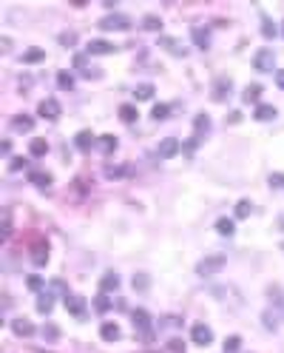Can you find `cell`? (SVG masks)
Instances as JSON below:
<instances>
[{"label": "cell", "instance_id": "1", "mask_svg": "<svg viewBox=\"0 0 284 353\" xmlns=\"http://www.w3.org/2000/svg\"><path fill=\"white\" fill-rule=\"evenodd\" d=\"M225 262H227V259H225L222 253H210V256H205L199 265H196V273H199V276H213V273H219V270L225 268Z\"/></svg>", "mask_w": 284, "mask_h": 353}, {"label": "cell", "instance_id": "2", "mask_svg": "<svg viewBox=\"0 0 284 353\" xmlns=\"http://www.w3.org/2000/svg\"><path fill=\"white\" fill-rule=\"evenodd\" d=\"M100 29H105V32H111V29H117V32H128L131 29V17L125 15H108L100 20Z\"/></svg>", "mask_w": 284, "mask_h": 353}, {"label": "cell", "instance_id": "3", "mask_svg": "<svg viewBox=\"0 0 284 353\" xmlns=\"http://www.w3.org/2000/svg\"><path fill=\"white\" fill-rule=\"evenodd\" d=\"M273 66H276L273 49H259L253 54V68H256V71H273Z\"/></svg>", "mask_w": 284, "mask_h": 353}, {"label": "cell", "instance_id": "4", "mask_svg": "<svg viewBox=\"0 0 284 353\" xmlns=\"http://www.w3.org/2000/svg\"><path fill=\"white\" fill-rule=\"evenodd\" d=\"M179 148H182V145H179L176 137H165V140L159 143V148H156V157H159V160H170V157L179 154Z\"/></svg>", "mask_w": 284, "mask_h": 353}, {"label": "cell", "instance_id": "5", "mask_svg": "<svg viewBox=\"0 0 284 353\" xmlns=\"http://www.w3.org/2000/svg\"><path fill=\"white\" fill-rule=\"evenodd\" d=\"M131 319H134V328H136V331H139L145 339H151V316H148V311L136 308L134 313H131Z\"/></svg>", "mask_w": 284, "mask_h": 353}, {"label": "cell", "instance_id": "6", "mask_svg": "<svg viewBox=\"0 0 284 353\" xmlns=\"http://www.w3.org/2000/svg\"><path fill=\"white\" fill-rule=\"evenodd\" d=\"M37 111H40V117L46 120H57L60 114H63V108H60V103L54 100V97H46V100L37 105Z\"/></svg>", "mask_w": 284, "mask_h": 353}, {"label": "cell", "instance_id": "7", "mask_svg": "<svg viewBox=\"0 0 284 353\" xmlns=\"http://www.w3.org/2000/svg\"><path fill=\"white\" fill-rule=\"evenodd\" d=\"M230 91H233V80L230 77H216V83H213V100L216 103L227 100Z\"/></svg>", "mask_w": 284, "mask_h": 353}, {"label": "cell", "instance_id": "8", "mask_svg": "<svg viewBox=\"0 0 284 353\" xmlns=\"http://www.w3.org/2000/svg\"><path fill=\"white\" fill-rule=\"evenodd\" d=\"M190 339H193V342H196V345H202V348H205V345H210V342H213V331H210V328H208V325H193V328H190Z\"/></svg>", "mask_w": 284, "mask_h": 353}, {"label": "cell", "instance_id": "9", "mask_svg": "<svg viewBox=\"0 0 284 353\" xmlns=\"http://www.w3.org/2000/svg\"><path fill=\"white\" fill-rule=\"evenodd\" d=\"M66 308H68V313H74L77 319H85V299L83 296H68L66 293Z\"/></svg>", "mask_w": 284, "mask_h": 353}, {"label": "cell", "instance_id": "10", "mask_svg": "<svg viewBox=\"0 0 284 353\" xmlns=\"http://www.w3.org/2000/svg\"><path fill=\"white\" fill-rule=\"evenodd\" d=\"M32 262L37 268H43V265L49 262V245H46V242H37L32 248Z\"/></svg>", "mask_w": 284, "mask_h": 353}, {"label": "cell", "instance_id": "11", "mask_svg": "<svg viewBox=\"0 0 284 353\" xmlns=\"http://www.w3.org/2000/svg\"><path fill=\"white\" fill-rule=\"evenodd\" d=\"M114 49H117V46H114V43H108V40H91V43L85 46L88 54H111Z\"/></svg>", "mask_w": 284, "mask_h": 353}, {"label": "cell", "instance_id": "12", "mask_svg": "<svg viewBox=\"0 0 284 353\" xmlns=\"http://www.w3.org/2000/svg\"><path fill=\"white\" fill-rule=\"evenodd\" d=\"M276 114H279V111H276V105H270V103H259V105H256V114H253V117H256V120H262V123H267V120H273Z\"/></svg>", "mask_w": 284, "mask_h": 353}, {"label": "cell", "instance_id": "13", "mask_svg": "<svg viewBox=\"0 0 284 353\" xmlns=\"http://www.w3.org/2000/svg\"><path fill=\"white\" fill-rule=\"evenodd\" d=\"M29 183L37 188H49L51 185V174L49 171H29Z\"/></svg>", "mask_w": 284, "mask_h": 353}, {"label": "cell", "instance_id": "14", "mask_svg": "<svg viewBox=\"0 0 284 353\" xmlns=\"http://www.w3.org/2000/svg\"><path fill=\"white\" fill-rule=\"evenodd\" d=\"M94 143H97V137L91 134V131H80V134L74 137V145H77L80 151H88V148H91Z\"/></svg>", "mask_w": 284, "mask_h": 353}, {"label": "cell", "instance_id": "15", "mask_svg": "<svg viewBox=\"0 0 284 353\" xmlns=\"http://www.w3.org/2000/svg\"><path fill=\"white\" fill-rule=\"evenodd\" d=\"M12 331L17 336H32L34 333V325L29 319H12Z\"/></svg>", "mask_w": 284, "mask_h": 353}, {"label": "cell", "instance_id": "16", "mask_svg": "<svg viewBox=\"0 0 284 353\" xmlns=\"http://www.w3.org/2000/svg\"><path fill=\"white\" fill-rule=\"evenodd\" d=\"M100 336L105 339V342H117L119 339V325L117 322H105V325L100 328Z\"/></svg>", "mask_w": 284, "mask_h": 353}, {"label": "cell", "instance_id": "17", "mask_svg": "<svg viewBox=\"0 0 284 353\" xmlns=\"http://www.w3.org/2000/svg\"><path fill=\"white\" fill-rule=\"evenodd\" d=\"M119 288V276L117 273H105L100 279V293H111V291H117Z\"/></svg>", "mask_w": 284, "mask_h": 353}, {"label": "cell", "instance_id": "18", "mask_svg": "<svg viewBox=\"0 0 284 353\" xmlns=\"http://www.w3.org/2000/svg\"><path fill=\"white\" fill-rule=\"evenodd\" d=\"M97 145H100L102 154L117 151V137H114V134H102V137H97Z\"/></svg>", "mask_w": 284, "mask_h": 353}, {"label": "cell", "instance_id": "19", "mask_svg": "<svg viewBox=\"0 0 284 353\" xmlns=\"http://www.w3.org/2000/svg\"><path fill=\"white\" fill-rule=\"evenodd\" d=\"M136 117H139L136 105H131V103H122V105H119V120H122V123H134Z\"/></svg>", "mask_w": 284, "mask_h": 353}, {"label": "cell", "instance_id": "20", "mask_svg": "<svg viewBox=\"0 0 284 353\" xmlns=\"http://www.w3.org/2000/svg\"><path fill=\"white\" fill-rule=\"evenodd\" d=\"M46 151H49V143H46L43 137H37V140L29 143V154H32V157H46Z\"/></svg>", "mask_w": 284, "mask_h": 353}, {"label": "cell", "instance_id": "21", "mask_svg": "<svg viewBox=\"0 0 284 353\" xmlns=\"http://www.w3.org/2000/svg\"><path fill=\"white\" fill-rule=\"evenodd\" d=\"M190 34H193V43H196L199 49H208V46H210V34L205 32V29L193 26V29H190Z\"/></svg>", "mask_w": 284, "mask_h": 353}, {"label": "cell", "instance_id": "22", "mask_svg": "<svg viewBox=\"0 0 284 353\" xmlns=\"http://www.w3.org/2000/svg\"><path fill=\"white\" fill-rule=\"evenodd\" d=\"M159 46H162L165 51H170V54H185V49L179 46L176 37H159Z\"/></svg>", "mask_w": 284, "mask_h": 353}, {"label": "cell", "instance_id": "23", "mask_svg": "<svg viewBox=\"0 0 284 353\" xmlns=\"http://www.w3.org/2000/svg\"><path fill=\"white\" fill-rule=\"evenodd\" d=\"M216 231H219L222 236H233V231H236V222H233V219H227V217H222V219L216 222Z\"/></svg>", "mask_w": 284, "mask_h": 353}, {"label": "cell", "instance_id": "24", "mask_svg": "<svg viewBox=\"0 0 284 353\" xmlns=\"http://www.w3.org/2000/svg\"><path fill=\"white\" fill-rule=\"evenodd\" d=\"M259 97H262V85L259 83H253L245 88V94H242V100L245 103H259Z\"/></svg>", "mask_w": 284, "mask_h": 353}, {"label": "cell", "instance_id": "25", "mask_svg": "<svg viewBox=\"0 0 284 353\" xmlns=\"http://www.w3.org/2000/svg\"><path fill=\"white\" fill-rule=\"evenodd\" d=\"M153 91H156V88H153L151 83H139V85H136V91H134V97H136V100H151V97H153Z\"/></svg>", "mask_w": 284, "mask_h": 353}, {"label": "cell", "instance_id": "26", "mask_svg": "<svg viewBox=\"0 0 284 353\" xmlns=\"http://www.w3.org/2000/svg\"><path fill=\"white\" fill-rule=\"evenodd\" d=\"M15 131H32L34 128V120L32 117H26V114H20V117H15Z\"/></svg>", "mask_w": 284, "mask_h": 353}, {"label": "cell", "instance_id": "27", "mask_svg": "<svg viewBox=\"0 0 284 353\" xmlns=\"http://www.w3.org/2000/svg\"><path fill=\"white\" fill-rule=\"evenodd\" d=\"M142 29H148V32H159L162 29V20L156 15H145L142 17Z\"/></svg>", "mask_w": 284, "mask_h": 353}, {"label": "cell", "instance_id": "28", "mask_svg": "<svg viewBox=\"0 0 284 353\" xmlns=\"http://www.w3.org/2000/svg\"><path fill=\"white\" fill-rule=\"evenodd\" d=\"M51 308H54L51 293H40V299H37V311H40V313H51Z\"/></svg>", "mask_w": 284, "mask_h": 353}, {"label": "cell", "instance_id": "29", "mask_svg": "<svg viewBox=\"0 0 284 353\" xmlns=\"http://www.w3.org/2000/svg\"><path fill=\"white\" fill-rule=\"evenodd\" d=\"M43 57H46V51L43 49H29L26 54H23V63H40Z\"/></svg>", "mask_w": 284, "mask_h": 353}, {"label": "cell", "instance_id": "30", "mask_svg": "<svg viewBox=\"0 0 284 353\" xmlns=\"http://www.w3.org/2000/svg\"><path fill=\"white\" fill-rule=\"evenodd\" d=\"M57 83H60L63 91H71V88H74V77H71L68 71H60V74H57Z\"/></svg>", "mask_w": 284, "mask_h": 353}, {"label": "cell", "instance_id": "31", "mask_svg": "<svg viewBox=\"0 0 284 353\" xmlns=\"http://www.w3.org/2000/svg\"><path fill=\"white\" fill-rule=\"evenodd\" d=\"M9 234H12V211L6 208V211H3V228H0V236L9 239Z\"/></svg>", "mask_w": 284, "mask_h": 353}, {"label": "cell", "instance_id": "32", "mask_svg": "<svg viewBox=\"0 0 284 353\" xmlns=\"http://www.w3.org/2000/svg\"><path fill=\"white\" fill-rule=\"evenodd\" d=\"M250 208H253V205L247 200H239V202H236V217H239V219L250 217Z\"/></svg>", "mask_w": 284, "mask_h": 353}, {"label": "cell", "instance_id": "33", "mask_svg": "<svg viewBox=\"0 0 284 353\" xmlns=\"http://www.w3.org/2000/svg\"><path fill=\"white\" fill-rule=\"evenodd\" d=\"M193 128H196V134L208 131V128H210V120H208V114H199V117L193 120Z\"/></svg>", "mask_w": 284, "mask_h": 353}, {"label": "cell", "instance_id": "34", "mask_svg": "<svg viewBox=\"0 0 284 353\" xmlns=\"http://www.w3.org/2000/svg\"><path fill=\"white\" fill-rule=\"evenodd\" d=\"M239 348H242V339L239 336H227L225 339V353H236Z\"/></svg>", "mask_w": 284, "mask_h": 353}, {"label": "cell", "instance_id": "35", "mask_svg": "<svg viewBox=\"0 0 284 353\" xmlns=\"http://www.w3.org/2000/svg\"><path fill=\"white\" fill-rule=\"evenodd\" d=\"M94 308H97V311H100V313H105V311H108V308H111V299H108V296H105V293H100V296H97V299H94Z\"/></svg>", "mask_w": 284, "mask_h": 353}, {"label": "cell", "instance_id": "36", "mask_svg": "<svg viewBox=\"0 0 284 353\" xmlns=\"http://www.w3.org/2000/svg\"><path fill=\"white\" fill-rule=\"evenodd\" d=\"M168 111H170V108H168L165 103H159V105H153L151 117H153V120H165V117H168Z\"/></svg>", "mask_w": 284, "mask_h": 353}, {"label": "cell", "instance_id": "37", "mask_svg": "<svg viewBox=\"0 0 284 353\" xmlns=\"http://www.w3.org/2000/svg\"><path fill=\"white\" fill-rule=\"evenodd\" d=\"M60 43H63L66 49H71V46L77 43V34H74V32H63V34H60Z\"/></svg>", "mask_w": 284, "mask_h": 353}, {"label": "cell", "instance_id": "38", "mask_svg": "<svg viewBox=\"0 0 284 353\" xmlns=\"http://www.w3.org/2000/svg\"><path fill=\"white\" fill-rule=\"evenodd\" d=\"M148 285H151V282H148V276H145V273H136V276H134V288H136V291H145Z\"/></svg>", "mask_w": 284, "mask_h": 353}, {"label": "cell", "instance_id": "39", "mask_svg": "<svg viewBox=\"0 0 284 353\" xmlns=\"http://www.w3.org/2000/svg\"><path fill=\"white\" fill-rule=\"evenodd\" d=\"M168 351H170V353H185L182 339H170V342H168Z\"/></svg>", "mask_w": 284, "mask_h": 353}, {"label": "cell", "instance_id": "40", "mask_svg": "<svg viewBox=\"0 0 284 353\" xmlns=\"http://www.w3.org/2000/svg\"><path fill=\"white\" fill-rule=\"evenodd\" d=\"M262 34H265V37H273V34H276V26H273V23H270L267 17H265V20H262Z\"/></svg>", "mask_w": 284, "mask_h": 353}, {"label": "cell", "instance_id": "41", "mask_svg": "<svg viewBox=\"0 0 284 353\" xmlns=\"http://www.w3.org/2000/svg\"><path fill=\"white\" fill-rule=\"evenodd\" d=\"M26 285L32 288V291H40V288H43V279H40V276H29V279H26Z\"/></svg>", "mask_w": 284, "mask_h": 353}, {"label": "cell", "instance_id": "42", "mask_svg": "<svg viewBox=\"0 0 284 353\" xmlns=\"http://www.w3.org/2000/svg\"><path fill=\"white\" fill-rule=\"evenodd\" d=\"M270 185L273 188H284V174H270Z\"/></svg>", "mask_w": 284, "mask_h": 353}, {"label": "cell", "instance_id": "43", "mask_svg": "<svg viewBox=\"0 0 284 353\" xmlns=\"http://www.w3.org/2000/svg\"><path fill=\"white\" fill-rule=\"evenodd\" d=\"M9 168H12V171H20V168H26V160H23V157H15V160L9 163Z\"/></svg>", "mask_w": 284, "mask_h": 353}, {"label": "cell", "instance_id": "44", "mask_svg": "<svg viewBox=\"0 0 284 353\" xmlns=\"http://www.w3.org/2000/svg\"><path fill=\"white\" fill-rule=\"evenodd\" d=\"M43 336H49V339H57V336H60V331H57L54 325H46V328H43Z\"/></svg>", "mask_w": 284, "mask_h": 353}, {"label": "cell", "instance_id": "45", "mask_svg": "<svg viewBox=\"0 0 284 353\" xmlns=\"http://www.w3.org/2000/svg\"><path fill=\"white\" fill-rule=\"evenodd\" d=\"M105 174H108V177H122L125 168H105Z\"/></svg>", "mask_w": 284, "mask_h": 353}, {"label": "cell", "instance_id": "46", "mask_svg": "<svg viewBox=\"0 0 284 353\" xmlns=\"http://www.w3.org/2000/svg\"><path fill=\"white\" fill-rule=\"evenodd\" d=\"M0 49L9 51V49H12V40H9V37H0Z\"/></svg>", "mask_w": 284, "mask_h": 353}, {"label": "cell", "instance_id": "47", "mask_svg": "<svg viewBox=\"0 0 284 353\" xmlns=\"http://www.w3.org/2000/svg\"><path fill=\"white\" fill-rule=\"evenodd\" d=\"M276 85L284 88V68H282V71H276Z\"/></svg>", "mask_w": 284, "mask_h": 353}, {"label": "cell", "instance_id": "48", "mask_svg": "<svg viewBox=\"0 0 284 353\" xmlns=\"http://www.w3.org/2000/svg\"><path fill=\"white\" fill-rule=\"evenodd\" d=\"M74 66H77V68H85V57H83V54H77V57H74Z\"/></svg>", "mask_w": 284, "mask_h": 353}, {"label": "cell", "instance_id": "49", "mask_svg": "<svg viewBox=\"0 0 284 353\" xmlns=\"http://www.w3.org/2000/svg\"><path fill=\"white\" fill-rule=\"evenodd\" d=\"M227 120H230V123H239V120H242V114H239V111H230V117H227Z\"/></svg>", "mask_w": 284, "mask_h": 353}, {"label": "cell", "instance_id": "50", "mask_svg": "<svg viewBox=\"0 0 284 353\" xmlns=\"http://www.w3.org/2000/svg\"><path fill=\"white\" fill-rule=\"evenodd\" d=\"M282 248H284V242H282Z\"/></svg>", "mask_w": 284, "mask_h": 353}]
</instances>
